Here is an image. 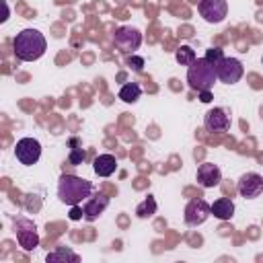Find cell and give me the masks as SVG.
Returning <instances> with one entry per match:
<instances>
[{
    "mask_svg": "<svg viewBox=\"0 0 263 263\" xmlns=\"http://www.w3.org/2000/svg\"><path fill=\"white\" fill-rule=\"evenodd\" d=\"M12 49L21 62H35L45 53L47 41L37 29H23L12 39Z\"/></svg>",
    "mask_w": 263,
    "mask_h": 263,
    "instance_id": "obj_1",
    "label": "cell"
},
{
    "mask_svg": "<svg viewBox=\"0 0 263 263\" xmlns=\"http://www.w3.org/2000/svg\"><path fill=\"white\" fill-rule=\"evenodd\" d=\"M92 193V183L76 175H62L58 181V197L66 205H80Z\"/></svg>",
    "mask_w": 263,
    "mask_h": 263,
    "instance_id": "obj_2",
    "label": "cell"
},
{
    "mask_svg": "<svg viewBox=\"0 0 263 263\" xmlns=\"http://www.w3.org/2000/svg\"><path fill=\"white\" fill-rule=\"evenodd\" d=\"M218 76L214 70V64L205 58H195V62L187 68V82L193 90H212Z\"/></svg>",
    "mask_w": 263,
    "mask_h": 263,
    "instance_id": "obj_3",
    "label": "cell"
},
{
    "mask_svg": "<svg viewBox=\"0 0 263 263\" xmlns=\"http://www.w3.org/2000/svg\"><path fill=\"white\" fill-rule=\"evenodd\" d=\"M214 70H216L218 80L224 84H236L245 74L242 64L236 58H226V55H222L218 62H214Z\"/></svg>",
    "mask_w": 263,
    "mask_h": 263,
    "instance_id": "obj_4",
    "label": "cell"
},
{
    "mask_svg": "<svg viewBox=\"0 0 263 263\" xmlns=\"http://www.w3.org/2000/svg\"><path fill=\"white\" fill-rule=\"evenodd\" d=\"M113 43L121 53H136L142 45V33L134 27H119L113 33Z\"/></svg>",
    "mask_w": 263,
    "mask_h": 263,
    "instance_id": "obj_5",
    "label": "cell"
},
{
    "mask_svg": "<svg viewBox=\"0 0 263 263\" xmlns=\"http://www.w3.org/2000/svg\"><path fill=\"white\" fill-rule=\"evenodd\" d=\"M14 156L25 166L35 164L39 160V156H41V144H39V140H35V138H21L16 142V146H14Z\"/></svg>",
    "mask_w": 263,
    "mask_h": 263,
    "instance_id": "obj_6",
    "label": "cell"
},
{
    "mask_svg": "<svg viewBox=\"0 0 263 263\" xmlns=\"http://www.w3.org/2000/svg\"><path fill=\"white\" fill-rule=\"evenodd\" d=\"M210 216H212V205H210L205 199H201V197H199V199H191V201L185 205V214H183L185 224L191 226V228L203 224Z\"/></svg>",
    "mask_w": 263,
    "mask_h": 263,
    "instance_id": "obj_7",
    "label": "cell"
},
{
    "mask_svg": "<svg viewBox=\"0 0 263 263\" xmlns=\"http://www.w3.org/2000/svg\"><path fill=\"white\" fill-rule=\"evenodd\" d=\"M197 10H199V14L205 23L218 25L228 14V2L226 0H199Z\"/></svg>",
    "mask_w": 263,
    "mask_h": 263,
    "instance_id": "obj_8",
    "label": "cell"
},
{
    "mask_svg": "<svg viewBox=\"0 0 263 263\" xmlns=\"http://www.w3.org/2000/svg\"><path fill=\"white\" fill-rule=\"evenodd\" d=\"M14 228H16L18 245H21L25 251H33V249L39 245V236H37L35 224H33L31 220L18 218V220H14Z\"/></svg>",
    "mask_w": 263,
    "mask_h": 263,
    "instance_id": "obj_9",
    "label": "cell"
},
{
    "mask_svg": "<svg viewBox=\"0 0 263 263\" xmlns=\"http://www.w3.org/2000/svg\"><path fill=\"white\" fill-rule=\"evenodd\" d=\"M203 125H205V132H210V134H222V132L230 129V117L222 107H214L205 113Z\"/></svg>",
    "mask_w": 263,
    "mask_h": 263,
    "instance_id": "obj_10",
    "label": "cell"
},
{
    "mask_svg": "<svg viewBox=\"0 0 263 263\" xmlns=\"http://www.w3.org/2000/svg\"><path fill=\"white\" fill-rule=\"evenodd\" d=\"M238 193L247 199H253V197H259L263 193V177L257 175V173H245L240 179H238V185H236Z\"/></svg>",
    "mask_w": 263,
    "mask_h": 263,
    "instance_id": "obj_11",
    "label": "cell"
},
{
    "mask_svg": "<svg viewBox=\"0 0 263 263\" xmlns=\"http://www.w3.org/2000/svg\"><path fill=\"white\" fill-rule=\"evenodd\" d=\"M220 181H222V173H220L218 164H214V162H201L197 166V183L201 187L212 189V187L220 185Z\"/></svg>",
    "mask_w": 263,
    "mask_h": 263,
    "instance_id": "obj_12",
    "label": "cell"
},
{
    "mask_svg": "<svg viewBox=\"0 0 263 263\" xmlns=\"http://www.w3.org/2000/svg\"><path fill=\"white\" fill-rule=\"evenodd\" d=\"M107 205H109V197H107L105 193H97L95 197H88V199H86V203L82 205L84 220L95 222V220L105 212V208H107Z\"/></svg>",
    "mask_w": 263,
    "mask_h": 263,
    "instance_id": "obj_13",
    "label": "cell"
},
{
    "mask_svg": "<svg viewBox=\"0 0 263 263\" xmlns=\"http://www.w3.org/2000/svg\"><path fill=\"white\" fill-rule=\"evenodd\" d=\"M92 171L99 177H111L117 171V158L113 154H99L92 160Z\"/></svg>",
    "mask_w": 263,
    "mask_h": 263,
    "instance_id": "obj_14",
    "label": "cell"
},
{
    "mask_svg": "<svg viewBox=\"0 0 263 263\" xmlns=\"http://www.w3.org/2000/svg\"><path fill=\"white\" fill-rule=\"evenodd\" d=\"M212 214L218 218V220H230L234 216V203L232 199L228 197H220L212 203Z\"/></svg>",
    "mask_w": 263,
    "mask_h": 263,
    "instance_id": "obj_15",
    "label": "cell"
},
{
    "mask_svg": "<svg viewBox=\"0 0 263 263\" xmlns=\"http://www.w3.org/2000/svg\"><path fill=\"white\" fill-rule=\"evenodd\" d=\"M60 261H72V263H78L80 257H78L74 251L66 249V247H58L53 253H47V263H60Z\"/></svg>",
    "mask_w": 263,
    "mask_h": 263,
    "instance_id": "obj_16",
    "label": "cell"
},
{
    "mask_svg": "<svg viewBox=\"0 0 263 263\" xmlns=\"http://www.w3.org/2000/svg\"><path fill=\"white\" fill-rule=\"evenodd\" d=\"M140 97H142V88L138 82H127L119 88V99L123 103H136Z\"/></svg>",
    "mask_w": 263,
    "mask_h": 263,
    "instance_id": "obj_17",
    "label": "cell"
},
{
    "mask_svg": "<svg viewBox=\"0 0 263 263\" xmlns=\"http://www.w3.org/2000/svg\"><path fill=\"white\" fill-rule=\"evenodd\" d=\"M154 214H156V199H154L152 195H148L144 201L138 203V208H136V216L142 218V220H146V218H152Z\"/></svg>",
    "mask_w": 263,
    "mask_h": 263,
    "instance_id": "obj_18",
    "label": "cell"
},
{
    "mask_svg": "<svg viewBox=\"0 0 263 263\" xmlns=\"http://www.w3.org/2000/svg\"><path fill=\"white\" fill-rule=\"evenodd\" d=\"M175 58H177V62L181 64V66H191L193 62H195V51L189 47V45H181L179 49H177V53H175Z\"/></svg>",
    "mask_w": 263,
    "mask_h": 263,
    "instance_id": "obj_19",
    "label": "cell"
},
{
    "mask_svg": "<svg viewBox=\"0 0 263 263\" xmlns=\"http://www.w3.org/2000/svg\"><path fill=\"white\" fill-rule=\"evenodd\" d=\"M84 158H86V152H84L82 148H72V150H70V156H68L70 164L78 166V164H82V160H84Z\"/></svg>",
    "mask_w": 263,
    "mask_h": 263,
    "instance_id": "obj_20",
    "label": "cell"
},
{
    "mask_svg": "<svg viewBox=\"0 0 263 263\" xmlns=\"http://www.w3.org/2000/svg\"><path fill=\"white\" fill-rule=\"evenodd\" d=\"M222 55H224V51H222L220 47H210V49L205 51V55H203V58H205V60H210V62L214 64V62H218Z\"/></svg>",
    "mask_w": 263,
    "mask_h": 263,
    "instance_id": "obj_21",
    "label": "cell"
},
{
    "mask_svg": "<svg viewBox=\"0 0 263 263\" xmlns=\"http://www.w3.org/2000/svg\"><path fill=\"white\" fill-rule=\"evenodd\" d=\"M127 66H132L136 72H140L142 66H144V60H142V58H136V55H134V58H127Z\"/></svg>",
    "mask_w": 263,
    "mask_h": 263,
    "instance_id": "obj_22",
    "label": "cell"
},
{
    "mask_svg": "<svg viewBox=\"0 0 263 263\" xmlns=\"http://www.w3.org/2000/svg\"><path fill=\"white\" fill-rule=\"evenodd\" d=\"M70 218L72 220H80V218H84V212L78 208V205H72V212H70Z\"/></svg>",
    "mask_w": 263,
    "mask_h": 263,
    "instance_id": "obj_23",
    "label": "cell"
},
{
    "mask_svg": "<svg viewBox=\"0 0 263 263\" xmlns=\"http://www.w3.org/2000/svg\"><path fill=\"white\" fill-rule=\"evenodd\" d=\"M199 101L201 103H210L212 101V92L210 90H199Z\"/></svg>",
    "mask_w": 263,
    "mask_h": 263,
    "instance_id": "obj_24",
    "label": "cell"
},
{
    "mask_svg": "<svg viewBox=\"0 0 263 263\" xmlns=\"http://www.w3.org/2000/svg\"><path fill=\"white\" fill-rule=\"evenodd\" d=\"M261 62H263V60H261Z\"/></svg>",
    "mask_w": 263,
    "mask_h": 263,
    "instance_id": "obj_25",
    "label": "cell"
}]
</instances>
